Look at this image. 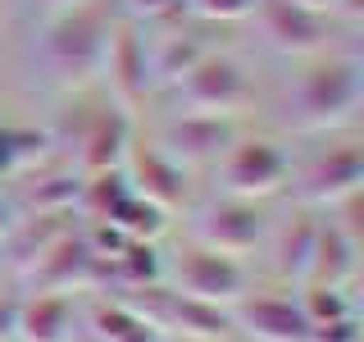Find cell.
I'll list each match as a JSON object with an SVG mask.
<instances>
[{
  "mask_svg": "<svg viewBox=\"0 0 364 342\" xmlns=\"http://www.w3.org/2000/svg\"><path fill=\"white\" fill-rule=\"evenodd\" d=\"M128 197V178H123V169H109V174H87L82 187H77V214L91 224H105L114 210H119V201Z\"/></svg>",
  "mask_w": 364,
  "mask_h": 342,
  "instance_id": "obj_21",
  "label": "cell"
},
{
  "mask_svg": "<svg viewBox=\"0 0 364 342\" xmlns=\"http://www.w3.org/2000/svg\"><path fill=\"white\" fill-rule=\"evenodd\" d=\"M164 342H205V338H164Z\"/></svg>",
  "mask_w": 364,
  "mask_h": 342,
  "instance_id": "obj_34",
  "label": "cell"
},
{
  "mask_svg": "<svg viewBox=\"0 0 364 342\" xmlns=\"http://www.w3.org/2000/svg\"><path fill=\"white\" fill-rule=\"evenodd\" d=\"M9 224H14V205H9L5 197H0V237L9 233Z\"/></svg>",
  "mask_w": 364,
  "mask_h": 342,
  "instance_id": "obj_31",
  "label": "cell"
},
{
  "mask_svg": "<svg viewBox=\"0 0 364 342\" xmlns=\"http://www.w3.org/2000/svg\"><path fill=\"white\" fill-rule=\"evenodd\" d=\"M91 342H164L159 328H151L141 315H132L123 301H96L87 315Z\"/></svg>",
  "mask_w": 364,
  "mask_h": 342,
  "instance_id": "obj_19",
  "label": "cell"
},
{
  "mask_svg": "<svg viewBox=\"0 0 364 342\" xmlns=\"http://www.w3.org/2000/svg\"><path fill=\"white\" fill-rule=\"evenodd\" d=\"M310 342H360V315H341L328 324H310Z\"/></svg>",
  "mask_w": 364,
  "mask_h": 342,
  "instance_id": "obj_27",
  "label": "cell"
},
{
  "mask_svg": "<svg viewBox=\"0 0 364 342\" xmlns=\"http://www.w3.org/2000/svg\"><path fill=\"white\" fill-rule=\"evenodd\" d=\"M73 228H77V210H60V214H14V224H9V233H5L9 265L23 274L32 260L41 256V251H50L60 237L73 233Z\"/></svg>",
  "mask_w": 364,
  "mask_h": 342,
  "instance_id": "obj_15",
  "label": "cell"
},
{
  "mask_svg": "<svg viewBox=\"0 0 364 342\" xmlns=\"http://www.w3.org/2000/svg\"><path fill=\"white\" fill-rule=\"evenodd\" d=\"M210 51L200 37L191 32H164V37L146 41V64H151V87H173L200 55Z\"/></svg>",
  "mask_w": 364,
  "mask_h": 342,
  "instance_id": "obj_18",
  "label": "cell"
},
{
  "mask_svg": "<svg viewBox=\"0 0 364 342\" xmlns=\"http://www.w3.org/2000/svg\"><path fill=\"white\" fill-rule=\"evenodd\" d=\"M196 242L219 251V256H250L259 242H264V214H259L255 201H237L223 197L214 205H205L196 214Z\"/></svg>",
  "mask_w": 364,
  "mask_h": 342,
  "instance_id": "obj_7",
  "label": "cell"
},
{
  "mask_svg": "<svg viewBox=\"0 0 364 342\" xmlns=\"http://www.w3.org/2000/svg\"><path fill=\"white\" fill-rule=\"evenodd\" d=\"M18 338V296L0 292V342H14Z\"/></svg>",
  "mask_w": 364,
  "mask_h": 342,
  "instance_id": "obj_28",
  "label": "cell"
},
{
  "mask_svg": "<svg viewBox=\"0 0 364 342\" xmlns=\"http://www.w3.org/2000/svg\"><path fill=\"white\" fill-rule=\"evenodd\" d=\"M105 224H114L123 237H128V242H155V237L164 233L168 214H164V210H155L151 201H141V197H132V192H128V197L119 201V210H114Z\"/></svg>",
  "mask_w": 364,
  "mask_h": 342,
  "instance_id": "obj_23",
  "label": "cell"
},
{
  "mask_svg": "<svg viewBox=\"0 0 364 342\" xmlns=\"http://www.w3.org/2000/svg\"><path fill=\"white\" fill-rule=\"evenodd\" d=\"M18 174V155H14V133L0 123V178Z\"/></svg>",
  "mask_w": 364,
  "mask_h": 342,
  "instance_id": "obj_29",
  "label": "cell"
},
{
  "mask_svg": "<svg viewBox=\"0 0 364 342\" xmlns=\"http://www.w3.org/2000/svg\"><path fill=\"white\" fill-rule=\"evenodd\" d=\"M100 73L109 78V91L119 100V110H136L151 91V64H146V37L128 23H114L109 46H105V64Z\"/></svg>",
  "mask_w": 364,
  "mask_h": 342,
  "instance_id": "obj_10",
  "label": "cell"
},
{
  "mask_svg": "<svg viewBox=\"0 0 364 342\" xmlns=\"http://www.w3.org/2000/svg\"><path fill=\"white\" fill-rule=\"evenodd\" d=\"M109 32H114L109 0H68V5H55L41 28V64L64 87H82L105 64Z\"/></svg>",
  "mask_w": 364,
  "mask_h": 342,
  "instance_id": "obj_1",
  "label": "cell"
},
{
  "mask_svg": "<svg viewBox=\"0 0 364 342\" xmlns=\"http://www.w3.org/2000/svg\"><path fill=\"white\" fill-rule=\"evenodd\" d=\"M178 100L187 105V114H214V119H232L237 110L250 100V78L232 55H214L205 51L196 64L173 83Z\"/></svg>",
  "mask_w": 364,
  "mask_h": 342,
  "instance_id": "obj_3",
  "label": "cell"
},
{
  "mask_svg": "<svg viewBox=\"0 0 364 342\" xmlns=\"http://www.w3.org/2000/svg\"><path fill=\"white\" fill-rule=\"evenodd\" d=\"M333 9H337V14H346L350 23H360V19H364V0H337Z\"/></svg>",
  "mask_w": 364,
  "mask_h": 342,
  "instance_id": "obj_30",
  "label": "cell"
},
{
  "mask_svg": "<svg viewBox=\"0 0 364 342\" xmlns=\"http://www.w3.org/2000/svg\"><path fill=\"white\" fill-rule=\"evenodd\" d=\"M41 5H46V9H55V5H68V0H41Z\"/></svg>",
  "mask_w": 364,
  "mask_h": 342,
  "instance_id": "obj_33",
  "label": "cell"
},
{
  "mask_svg": "<svg viewBox=\"0 0 364 342\" xmlns=\"http://www.w3.org/2000/svg\"><path fill=\"white\" fill-rule=\"evenodd\" d=\"M364 105V64L355 55L314 60L287 91V123L296 133L346 128Z\"/></svg>",
  "mask_w": 364,
  "mask_h": 342,
  "instance_id": "obj_2",
  "label": "cell"
},
{
  "mask_svg": "<svg viewBox=\"0 0 364 342\" xmlns=\"http://www.w3.org/2000/svg\"><path fill=\"white\" fill-rule=\"evenodd\" d=\"M68 338H73V296L68 292H32L18 301L14 342H68Z\"/></svg>",
  "mask_w": 364,
  "mask_h": 342,
  "instance_id": "obj_17",
  "label": "cell"
},
{
  "mask_svg": "<svg viewBox=\"0 0 364 342\" xmlns=\"http://www.w3.org/2000/svg\"><path fill=\"white\" fill-rule=\"evenodd\" d=\"M355 265H360V247H350L346 237L333 228V219H318L314 224V247H310V260H305V283H318V288H346L355 279Z\"/></svg>",
  "mask_w": 364,
  "mask_h": 342,
  "instance_id": "obj_16",
  "label": "cell"
},
{
  "mask_svg": "<svg viewBox=\"0 0 364 342\" xmlns=\"http://www.w3.org/2000/svg\"><path fill=\"white\" fill-rule=\"evenodd\" d=\"M237 142L232 123L228 119H214V114H182L164 128L155 151H164L173 165H210V160H219L228 146Z\"/></svg>",
  "mask_w": 364,
  "mask_h": 342,
  "instance_id": "obj_12",
  "label": "cell"
},
{
  "mask_svg": "<svg viewBox=\"0 0 364 342\" xmlns=\"http://www.w3.org/2000/svg\"><path fill=\"white\" fill-rule=\"evenodd\" d=\"M232 328L255 342H310V319L296 296H242L232 306Z\"/></svg>",
  "mask_w": 364,
  "mask_h": 342,
  "instance_id": "obj_11",
  "label": "cell"
},
{
  "mask_svg": "<svg viewBox=\"0 0 364 342\" xmlns=\"http://www.w3.org/2000/svg\"><path fill=\"white\" fill-rule=\"evenodd\" d=\"M259 28L273 51L282 55H318L328 46V14H314V9L296 5V0H259Z\"/></svg>",
  "mask_w": 364,
  "mask_h": 342,
  "instance_id": "obj_9",
  "label": "cell"
},
{
  "mask_svg": "<svg viewBox=\"0 0 364 342\" xmlns=\"http://www.w3.org/2000/svg\"><path fill=\"white\" fill-rule=\"evenodd\" d=\"M296 301H301V311H305L310 324H328V319H341V315L355 311L350 296H346V288H318V283H305Z\"/></svg>",
  "mask_w": 364,
  "mask_h": 342,
  "instance_id": "obj_24",
  "label": "cell"
},
{
  "mask_svg": "<svg viewBox=\"0 0 364 342\" xmlns=\"http://www.w3.org/2000/svg\"><path fill=\"white\" fill-rule=\"evenodd\" d=\"M255 5H259V0H187L191 14H200L210 23H237V19L255 14Z\"/></svg>",
  "mask_w": 364,
  "mask_h": 342,
  "instance_id": "obj_25",
  "label": "cell"
},
{
  "mask_svg": "<svg viewBox=\"0 0 364 342\" xmlns=\"http://www.w3.org/2000/svg\"><path fill=\"white\" fill-rule=\"evenodd\" d=\"M123 9L132 19H146V23H168L187 9V0H123Z\"/></svg>",
  "mask_w": 364,
  "mask_h": 342,
  "instance_id": "obj_26",
  "label": "cell"
},
{
  "mask_svg": "<svg viewBox=\"0 0 364 342\" xmlns=\"http://www.w3.org/2000/svg\"><path fill=\"white\" fill-rule=\"evenodd\" d=\"M219 178H223L228 197L264 201V197H273V192L287 187L291 160L282 155V146L269 142V137H246V142H232L219 155Z\"/></svg>",
  "mask_w": 364,
  "mask_h": 342,
  "instance_id": "obj_4",
  "label": "cell"
},
{
  "mask_svg": "<svg viewBox=\"0 0 364 342\" xmlns=\"http://www.w3.org/2000/svg\"><path fill=\"white\" fill-rule=\"evenodd\" d=\"M173 292L191 296V301H210L232 311L246 296V269L232 256H219L210 247H191L173 260Z\"/></svg>",
  "mask_w": 364,
  "mask_h": 342,
  "instance_id": "obj_5",
  "label": "cell"
},
{
  "mask_svg": "<svg viewBox=\"0 0 364 342\" xmlns=\"http://www.w3.org/2000/svg\"><path fill=\"white\" fill-rule=\"evenodd\" d=\"M296 5H305V9H314V14H328V9L337 5V0H296Z\"/></svg>",
  "mask_w": 364,
  "mask_h": 342,
  "instance_id": "obj_32",
  "label": "cell"
},
{
  "mask_svg": "<svg viewBox=\"0 0 364 342\" xmlns=\"http://www.w3.org/2000/svg\"><path fill=\"white\" fill-rule=\"evenodd\" d=\"M123 178H128V192L141 201H151L155 210H178L187 201V169L173 165L164 151H128L123 160Z\"/></svg>",
  "mask_w": 364,
  "mask_h": 342,
  "instance_id": "obj_14",
  "label": "cell"
},
{
  "mask_svg": "<svg viewBox=\"0 0 364 342\" xmlns=\"http://www.w3.org/2000/svg\"><path fill=\"white\" fill-rule=\"evenodd\" d=\"M364 187V151L360 146H337V151L310 160L296 178V201L305 210H333L346 197Z\"/></svg>",
  "mask_w": 364,
  "mask_h": 342,
  "instance_id": "obj_6",
  "label": "cell"
},
{
  "mask_svg": "<svg viewBox=\"0 0 364 342\" xmlns=\"http://www.w3.org/2000/svg\"><path fill=\"white\" fill-rule=\"evenodd\" d=\"M77 187H82V174H46L32 178L18 197L14 214H60V210H77Z\"/></svg>",
  "mask_w": 364,
  "mask_h": 342,
  "instance_id": "obj_20",
  "label": "cell"
},
{
  "mask_svg": "<svg viewBox=\"0 0 364 342\" xmlns=\"http://www.w3.org/2000/svg\"><path fill=\"white\" fill-rule=\"evenodd\" d=\"M23 279H28L32 292H82V288H96V256H91L87 237L68 233L60 237L50 251H41L37 260H32L28 269H23Z\"/></svg>",
  "mask_w": 364,
  "mask_h": 342,
  "instance_id": "obj_8",
  "label": "cell"
},
{
  "mask_svg": "<svg viewBox=\"0 0 364 342\" xmlns=\"http://www.w3.org/2000/svg\"><path fill=\"white\" fill-rule=\"evenodd\" d=\"M314 224L310 214H291V224L282 228V237H278V256H273V265H278L282 279H296L301 283L305 279V260H310V247H314Z\"/></svg>",
  "mask_w": 364,
  "mask_h": 342,
  "instance_id": "obj_22",
  "label": "cell"
},
{
  "mask_svg": "<svg viewBox=\"0 0 364 342\" xmlns=\"http://www.w3.org/2000/svg\"><path fill=\"white\" fill-rule=\"evenodd\" d=\"M132 151V133H128V110L105 105L91 110L77 128V160H82V178L87 174H109L123 169V160Z\"/></svg>",
  "mask_w": 364,
  "mask_h": 342,
  "instance_id": "obj_13",
  "label": "cell"
}]
</instances>
